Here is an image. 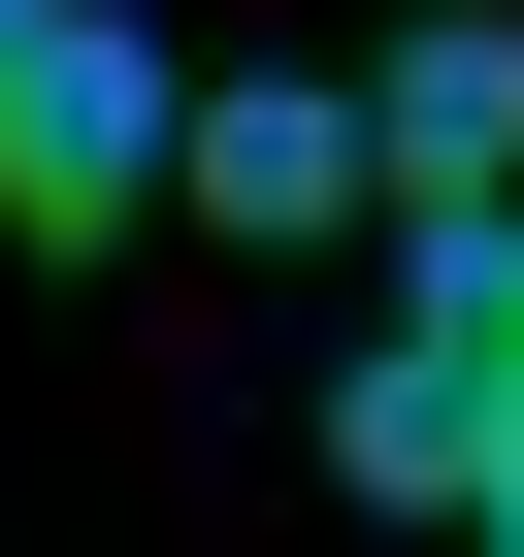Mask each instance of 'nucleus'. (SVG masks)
<instances>
[{"mask_svg":"<svg viewBox=\"0 0 524 557\" xmlns=\"http://www.w3.org/2000/svg\"><path fill=\"white\" fill-rule=\"evenodd\" d=\"M164 197H197L164 0H34V34H0V230H164Z\"/></svg>","mask_w":524,"mask_h":557,"instance_id":"1","label":"nucleus"},{"mask_svg":"<svg viewBox=\"0 0 524 557\" xmlns=\"http://www.w3.org/2000/svg\"><path fill=\"white\" fill-rule=\"evenodd\" d=\"M197 230H262V262L394 230V99H328V66H229V99H197Z\"/></svg>","mask_w":524,"mask_h":557,"instance_id":"2","label":"nucleus"},{"mask_svg":"<svg viewBox=\"0 0 524 557\" xmlns=\"http://www.w3.org/2000/svg\"><path fill=\"white\" fill-rule=\"evenodd\" d=\"M328 492H394V524H491V361H459V329H394V361L328 394Z\"/></svg>","mask_w":524,"mask_h":557,"instance_id":"3","label":"nucleus"},{"mask_svg":"<svg viewBox=\"0 0 524 557\" xmlns=\"http://www.w3.org/2000/svg\"><path fill=\"white\" fill-rule=\"evenodd\" d=\"M361 99H394V197H524V34H491V0H426Z\"/></svg>","mask_w":524,"mask_h":557,"instance_id":"4","label":"nucleus"},{"mask_svg":"<svg viewBox=\"0 0 524 557\" xmlns=\"http://www.w3.org/2000/svg\"><path fill=\"white\" fill-rule=\"evenodd\" d=\"M394 262H426L394 329H459V361H524V197H394Z\"/></svg>","mask_w":524,"mask_h":557,"instance_id":"5","label":"nucleus"},{"mask_svg":"<svg viewBox=\"0 0 524 557\" xmlns=\"http://www.w3.org/2000/svg\"><path fill=\"white\" fill-rule=\"evenodd\" d=\"M491 524H524V361H491Z\"/></svg>","mask_w":524,"mask_h":557,"instance_id":"6","label":"nucleus"},{"mask_svg":"<svg viewBox=\"0 0 524 557\" xmlns=\"http://www.w3.org/2000/svg\"><path fill=\"white\" fill-rule=\"evenodd\" d=\"M0 34H34V0H0Z\"/></svg>","mask_w":524,"mask_h":557,"instance_id":"7","label":"nucleus"}]
</instances>
